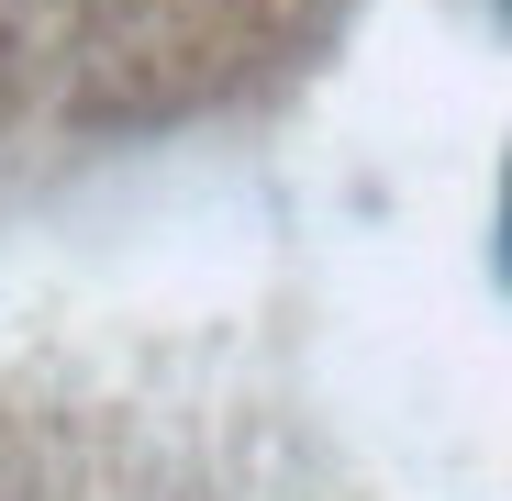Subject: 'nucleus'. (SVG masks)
Instances as JSON below:
<instances>
[{"label": "nucleus", "instance_id": "f257e3e1", "mask_svg": "<svg viewBox=\"0 0 512 501\" xmlns=\"http://www.w3.org/2000/svg\"><path fill=\"white\" fill-rule=\"evenodd\" d=\"M501 245H512V201H501Z\"/></svg>", "mask_w": 512, "mask_h": 501}]
</instances>
